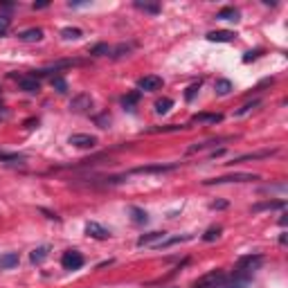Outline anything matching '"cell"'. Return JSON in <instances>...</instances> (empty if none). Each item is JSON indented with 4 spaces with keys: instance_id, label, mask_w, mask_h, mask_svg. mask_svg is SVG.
Listing matches in <instances>:
<instances>
[{
    "instance_id": "15",
    "label": "cell",
    "mask_w": 288,
    "mask_h": 288,
    "mask_svg": "<svg viewBox=\"0 0 288 288\" xmlns=\"http://www.w3.org/2000/svg\"><path fill=\"white\" fill-rule=\"evenodd\" d=\"M191 122H198V124H219V122H223V115H219V113H198V115H194V117H191Z\"/></svg>"
},
{
    "instance_id": "17",
    "label": "cell",
    "mask_w": 288,
    "mask_h": 288,
    "mask_svg": "<svg viewBox=\"0 0 288 288\" xmlns=\"http://www.w3.org/2000/svg\"><path fill=\"white\" fill-rule=\"evenodd\" d=\"M18 266V254L16 252H7L0 257V270H9V268H16Z\"/></svg>"
},
{
    "instance_id": "11",
    "label": "cell",
    "mask_w": 288,
    "mask_h": 288,
    "mask_svg": "<svg viewBox=\"0 0 288 288\" xmlns=\"http://www.w3.org/2000/svg\"><path fill=\"white\" fill-rule=\"evenodd\" d=\"M86 234L88 236H93V239H99V241H106L108 236H111V232H108L104 225H99V223H95V221H90L88 225H86Z\"/></svg>"
},
{
    "instance_id": "25",
    "label": "cell",
    "mask_w": 288,
    "mask_h": 288,
    "mask_svg": "<svg viewBox=\"0 0 288 288\" xmlns=\"http://www.w3.org/2000/svg\"><path fill=\"white\" fill-rule=\"evenodd\" d=\"M214 90H216L219 95H228L230 90H232V81H228V79H216Z\"/></svg>"
},
{
    "instance_id": "1",
    "label": "cell",
    "mask_w": 288,
    "mask_h": 288,
    "mask_svg": "<svg viewBox=\"0 0 288 288\" xmlns=\"http://www.w3.org/2000/svg\"><path fill=\"white\" fill-rule=\"evenodd\" d=\"M261 266H264V257H261V254H245V257L239 259V264H236L234 277H241V279H245V282H250V277H252Z\"/></svg>"
},
{
    "instance_id": "16",
    "label": "cell",
    "mask_w": 288,
    "mask_h": 288,
    "mask_svg": "<svg viewBox=\"0 0 288 288\" xmlns=\"http://www.w3.org/2000/svg\"><path fill=\"white\" fill-rule=\"evenodd\" d=\"M286 207V200H264V203H257L252 205V212H264V210H284Z\"/></svg>"
},
{
    "instance_id": "29",
    "label": "cell",
    "mask_w": 288,
    "mask_h": 288,
    "mask_svg": "<svg viewBox=\"0 0 288 288\" xmlns=\"http://www.w3.org/2000/svg\"><path fill=\"white\" fill-rule=\"evenodd\" d=\"M137 99H140V93H131V95H126V97L122 99V106L124 108H133L137 104Z\"/></svg>"
},
{
    "instance_id": "19",
    "label": "cell",
    "mask_w": 288,
    "mask_h": 288,
    "mask_svg": "<svg viewBox=\"0 0 288 288\" xmlns=\"http://www.w3.org/2000/svg\"><path fill=\"white\" fill-rule=\"evenodd\" d=\"M48 254H50V248H48V245H41V248L32 250L30 261H32V264H43L45 259H48Z\"/></svg>"
},
{
    "instance_id": "23",
    "label": "cell",
    "mask_w": 288,
    "mask_h": 288,
    "mask_svg": "<svg viewBox=\"0 0 288 288\" xmlns=\"http://www.w3.org/2000/svg\"><path fill=\"white\" fill-rule=\"evenodd\" d=\"M171 106H173V99L162 97V99H158V102H156V113H158V115H165V113L171 111Z\"/></svg>"
},
{
    "instance_id": "12",
    "label": "cell",
    "mask_w": 288,
    "mask_h": 288,
    "mask_svg": "<svg viewBox=\"0 0 288 288\" xmlns=\"http://www.w3.org/2000/svg\"><path fill=\"white\" fill-rule=\"evenodd\" d=\"M18 86H20V90H25V93H30V95H39V90H41V81L34 77H20Z\"/></svg>"
},
{
    "instance_id": "9",
    "label": "cell",
    "mask_w": 288,
    "mask_h": 288,
    "mask_svg": "<svg viewBox=\"0 0 288 288\" xmlns=\"http://www.w3.org/2000/svg\"><path fill=\"white\" fill-rule=\"evenodd\" d=\"M90 106H93V97H90L88 93L77 95V97L70 102V111H72V113H86Z\"/></svg>"
},
{
    "instance_id": "3",
    "label": "cell",
    "mask_w": 288,
    "mask_h": 288,
    "mask_svg": "<svg viewBox=\"0 0 288 288\" xmlns=\"http://www.w3.org/2000/svg\"><path fill=\"white\" fill-rule=\"evenodd\" d=\"M225 277H228V275H225V270H212V273L198 277V282L194 284V288H219L221 284H223Z\"/></svg>"
},
{
    "instance_id": "14",
    "label": "cell",
    "mask_w": 288,
    "mask_h": 288,
    "mask_svg": "<svg viewBox=\"0 0 288 288\" xmlns=\"http://www.w3.org/2000/svg\"><path fill=\"white\" fill-rule=\"evenodd\" d=\"M41 39H43V30L41 27H32V30H25L18 34V41H23V43H39Z\"/></svg>"
},
{
    "instance_id": "27",
    "label": "cell",
    "mask_w": 288,
    "mask_h": 288,
    "mask_svg": "<svg viewBox=\"0 0 288 288\" xmlns=\"http://www.w3.org/2000/svg\"><path fill=\"white\" fill-rule=\"evenodd\" d=\"M187 126H178V124H169V126H153L149 128V133H176V131H182Z\"/></svg>"
},
{
    "instance_id": "21",
    "label": "cell",
    "mask_w": 288,
    "mask_h": 288,
    "mask_svg": "<svg viewBox=\"0 0 288 288\" xmlns=\"http://www.w3.org/2000/svg\"><path fill=\"white\" fill-rule=\"evenodd\" d=\"M221 142H225V137H219V140H207V142H196V144H191V147L187 149V153L203 151V149H207V147H214V144H221Z\"/></svg>"
},
{
    "instance_id": "32",
    "label": "cell",
    "mask_w": 288,
    "mask_h": 288,
    "mask_svg": "<svg viewBox=\"0 0 288 288\" xmlns=\"http://www.w3.org/2000/svg\"><path fill=\"white\" fill-rule=\"evenodd\" d=\"M259 104H261V102H259V99H254V102L245 104V106H243V108H241V111H236V113H234V115H236V117H243V115H248V113H250V111H252V108H257V106H259Z\"/></svg>"
},
{
    "instance_id": "36",
    "label": "cell",
    "mask_w": 288,
    "mask_h": 288,
    "mask_svg": "<svg viewBox=\"0 0 288 288\" xmlns=\"http://www.w3.org/2000/svg\"><path fill=\"white\" fill-rule=\"evenodd\" d=\"M259 54H261V50H254V52H248V54H245V57H243V63H250V61H254V59H257V57H259Z\"/></svg>"
},
{
    "instance_id": "2",
    "label": "cell",
    "mask_w": 288,
    "mask_h": 288,
    "mask_svg": "<svg viewBox=\"0 0 288 288\" xmlns=\"http://www.w3.org/2000/svg\"><path fill=\"white\" fill-rule=\"evenodd\" d=\"M252 180H259L257 173H230V176L210 178L203 185H228V182H252Z\"/></svg>"
},
{
    "instance_id": "24",
    "label": "cell",
    "mask_w": 288,
    "mask_h": 288,
    "mask_svg": "<svg viewBox=\"0 0 288 288\" xmlns=\"http://www.w3.org/2000/svg\"><path fill=\"white\" fill-rule=\"evenodd\" d=\"M61 36H63L65 41H77L83 36V32L79 30V27H63V30H61Z\"/></svg>"
},
{
    "instance_id": "6",
    "label": "cell",
    "mask_w": 288,
    "mask_h": 288,
    "mask_svg": "<svg viewBox=\"0 0 288 288\" xmlns=\"http://www.w3.org/2000/svg\"><path fill=\"white\" fill-rule=\"evenodd\" d=\"M61 266H63L65 270H79L83 266L81 252H77V250H68V252L61 257Z\"/></svg>"
},
{
    "instance_id": "26",
    "label": "cell",
    "mask_w": 288,
    "mask_h": 288,
    "mask_svg": "<svg viewBox=\"0 0 288 288\" xmlns=\"http://www.w3.org/2000/svg\"><path fill=\"white\" fill-rule=\"evenodd\" d=\"M131 50H133V43H128V45L122 43V45H117L115 50H111V57H113V59H119V57H126Z\"/></svg>"
},
{
    "instance_id": "22",
    "label": "cell",
    "mask_w": 288,
    "mask_h": 288,
    "mask_svg": "<svg viewBox=\"0 0 288 288\" xmlns=\"http://www.w3.org/2000/svg\"><path fill=\"white\" fill-rule=\"evenodd\" d=\"M135 7L140 11H147V14H160V5H158V2H142V0H135Z\"/></svg>"
},
{
    "instance_id": "4",
    "label": "cell",
    "mask_w": 288,
    "mask_h": 288,
    "mask_svg": "<svg viewBox=\"0 0 288 288\" xmlns=\"http://www.w3.org/2000/svg\"><path fill=\"white\" fill-rule=\"evenodd\" d=\"M167 239H169L167 232H149V234H142L137 239V248H156L158 250Z\"/></svg>"
},
{
    "instance_id": "33",
    "label": "cell",
    "mask_w": 288,
    "mask_h": 288,
    "mask_svg": "<svg viewBox=\"0 0 288 288\" xmlns=\"http://www.w3.org/2000/svg\"><path fill=\"white\" fill-rule=\"evenodd\" d=\"M198 90H200V81L191 83L189 88H187V93H185V99H187V102H191V99L196 97V93H198Z\"/></svg>"
},
{
    "instance_id": "13",
    "label": "cell",
    "mask_w": 288,
    "mask_h": 288,
    "mask_svg": "<svg viewBox=\"0 0 288 288\" xmlns=\"http://www.w3.org/2000/svg\"><path fill=\"white\" fill-rule=\"evenodd\" d=\"M236 34L234 32H228V30H216V32H210L207 34V41L212 43H230V41H234Z\"/></svg>"
},
{
    "instance_id": "37",
    "label": "cell",
    "mask_w": 288,
    "mask_h": 288,
    "mask_svg": "<svg viewBox=\"0 0 288 288\" xmlns=\"http://www.w3.org/2000/svg\"><path fill=\"white\" fill-rule=\"evenodd\" d=\"M225 205H228V203H223V200H219V203H212V210H223Z\"/></svg>"
},
{
    "instance_id": "10",
    "label": "cell",
    "mask_w": 288,
    "mask_h": 288,
    "mask_svg": "<svg viewBox=\"0 0 288 288\" xmlns=\"http://www.w3.org/2000/svg\"><path fill=\"white\" fill-rule=\"evenodd\" d=\"M277 153V149H264V151H257V153H245V156L239 158H232L228 165H234V162H250V160H264V158H270Z\"/></svg>"
},
{
    "instance_id": "18",
    "label": "cell",
    "mask_w": 288,
    "mask_h": 288,
    "mask_svg": "<svg viewBox=\"0 0 288 288\" xmlns=\"http://www.w3.org/2000/svg\"><path fill=\"white\" fill-rule=\"evenodd\" d=\"M239 9H234V7H223V9L216 14V18L219 20H232V23H236L239 20Z\"/></svg>"
},
{
    "instance_id": "7",
    "label": "cell",
    "mask_w": 288,
    "mask_h": 288,
    "mask_svg": "<svg viewBox=\"0 0 288 288\" xmlns=\"http://www.w3.org/2000/svg\"><path fill=\"white\" fill-rule=\"evenodd\" d=\"M178 169V165L173 162V165H149V167H135V169H131L126 173V176H131V173H167V171H173Z\"/></svg>"
},
{
    "instance_id": "34",
    "label": "cell",
    "mask_w": 288,
    "mask_h": 288,
    "mask_svg": "<svg viewBox=\"0 0 288 288\" xmlns=\"http://www.w3.org/2000/svg\"><path fill=\"white\" fill-rule=\"evenodd\" d=\"M9 25H11V18H9V16L0 14V36H2L7 30H9Z\"/></svg>"
},
{
    "instance_id": "38",
    "label": "cell",
    "mask_w": 288,
    "mask_h": 288,
    "mask_svg": "<svg viewBox=\"0 0 288 288\" xmlns=\"http://www.w3.org/2000/svg\"><path fill=\"white\" fill-rule=\"evenodd\" d=\"M45 7H48V2H36L34 9H45Z\"/></svg>"
},
{
    "instance_id": "5",
    "label": "cell",
    "mask_w": 288,
    "mask_h": 288,
    "mask_svg": "<svg viewBox=\"0 0 288 288\" xmlns=\"http://www.w3.org/2000/svg\"><path fill=\"white\" fill-rule=\"evenodd\" d=\"M68 144H72L77 149H95L97 147V137L86 135V133H74V135L68 137Z\"/></svg>"
},
{
    "instance_id": "30",
    "label": "cell",
    "mask_w": 288,
    "mask_h": 288,
    "mask_svg": "<svg viewBox=\"0 0 288 288\" xmlns=\"http://www.w3.org/2000/svg\"><path fill=\"white\" fill-rule=\"evenodd\" d=\"M219 236H221V228L216 225V228H210L205 234H203V241H216Z\"/></svg>"
},
{
    "instance_id": "28",
    "label": "cell",
    "mask_w": 288,
    "mask_h": 288,
    "mask_svg": "<svg viewBox=\"0 0 288 288\" xmlns=\"http://www.w3.org/2000/svg\"><path fill=\"white\" fill-rule=\"evenodd\" d=\"M52 88L57 90V93L63 95L65 90H68V83H65V79H61V77H52Z\"/></svg>"
},
{
    "instance_id": "31",
    "label": "cell",
    "mask_w": 288,
    "mask_h": 288,
    "mask_svg": "<svg viewBox=\"0 0 288 288\" xmlns=\"http://www.w3.org/2000/svg\"><path fill=\"white\" fill-rule=\"evenodd\" d=\"M90 54H93V57H104V54H111V48H108L106 43H99L90 50Z\"/></svg>"
},
{
    "instance_id": "20",
    "label": "cell",
    "mask_w": 288,
    "mask_h": 288,
    "mask_svg": "<svg viewBox=\"0 0 288 288\" xmlns=\"http://www.w3.org/2000/svg\"><path fill=\"white\" fill-rule=\"evenodd\" d=\"M128 214L133 216V223H137V225H144L149 221V216H147V212L144 210H140V207H135V205H131L128 207Z\"/></svg>"
},
{
    "instance_id": "8",
    "label": "cell",
    "mask_w": 288,
    "mask_h": 288,
    "mask_svg": "<svg viewBox=\"0 0 288 288\" xmlns=\"http://www.w3.org/2000/svg\"><path fill=\"white\" fill-rule=\"evenodd\" d=\"M137 88L144 90V93H156V90L162 88V79L156 77V74H149V77H142L137 81Z\"/></svg>"
},
{
    "instance_id": "35",
    "label": "cell",
    "mask_w": 288,
    "mask_h": 288,
    "mask_svg": "<svg viewBox=\"0 0 288 288\" xmlns=\"http://www.w3.org/2000/svg\"><path fill=\"white\" fill-rule=\"evenodd\" d=\"M95 122L99 124V128H108V124H111V115H102V117H97Z\"/></svg>"
}]
</instances>
